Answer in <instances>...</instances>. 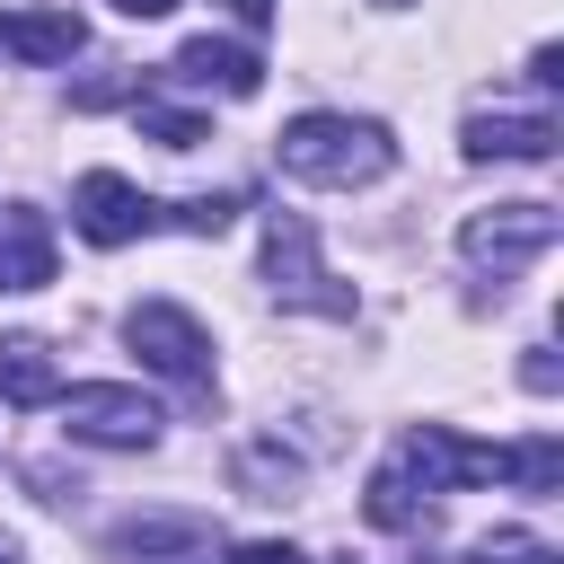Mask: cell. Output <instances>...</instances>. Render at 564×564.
<instances>
[{
	"label": "cell",
	"mask_w": 564,
	"mask_h": 564,
	"mask_svg": "<svg viewBox=\"0 0 564 564\" xmlns=\"http://www.w3.org/2000/svg\"><path fill=\"white\" fill-rule=\"evenodd\" d=\"M467 564H564L546 538H529V529H485L476 546H467Z\"/></svg>",
	"instance_id": "17"
},
{
	"label": "cell",
	"mask_w": 564,
	"mask_h": 564,
	"mask_svg": "<svg viewBox=\"0 0 564 564\" xmlns=\"http://www.w3.org/2000/svg\"><path fill=\"white\" fill-rule=\"evenodd\" d=\"M502 476H511L520 494H564V441H555V432H538V441L502 449Z\"/></svg>",
	"instance_id": "15"
},
{
	"label": "cell",
	"mask_w": 564,
	"mask_h": 564,
	"mask_svg": "<svg viewBox=\"0 0 564 564\" xmlns=\"http://www.w3.org/2000/svg\"><path fill=\"white\" fill-rule=\"evenodd\" d=\"M229 564H308L291 538H247V546H229Z\"/></svg>",
	"instance_id": "20"
},
{
	"label": "cell",
	"mask_w": 564,
	"mask_h": 564,
	"mask_svg": "<svg viewBox=\"0 0 564 564\" xmlns=\"http://www.w3.org/2000/svg\"><path fill=\"white\" fill-rule=\"evenodd\" d=\"M53 282V229L35 203H0V291H44Z\"/></svg>",
	"instance_id": "11"
},
{
	"label": "cell",
	"mask_w": 564,
	"mask_h": 564,
	"mask_svg": "<svg viewBox=\"0 0 564 564\" xmlns=\"http://www.w3.org/2000/svg\"><path fill=\"white\" fill-rule=\"evenodd\" d=\"M335 564H361V555H335Z\"/></svg>",
	"instance_id": "27"
},
{
	"label": "cell",
	"mask_w": 564,
	"mask_h": 564,
	"mask_svg": "<svg viewBox=\"0 0 564 564\" xmlns=\"http://www.w3.org/2000/svg\"><path fill=\"white\" fill-rule=\"evenodd\" d=\"M115 9H123V18H167L176 0H115Z\"/></svg>",
	"instance_id": "23"
},
{
	"label": "cell",
	"mask_w": 564,
	"mask_h": 564,
	"mask_svg": "<svg viewBox=\"0 0 564 564\" xmlns=\"http://www.w3.org/2000/svg\"><path fill=\"white\" fill-rule=\"evenodd\" d=\"M132 123H141L159 150H194V141H212V123H203V115H185V106H159L150 88L132 97Z\"/></svg>",
	"instance_id": "16"
},
{
	"label": "cell",
	"mask_w": 564,
	"mask_h": 564,
	"mask_svg": "<svg viewBox=\"0 0 564 564\" xmlns=\"http://www.w3.org/2000/svg\"><path fill=\"white\" fill-rule=\"evenodd\" d=\"M264 291L282 308H308V317H352V282L326 273L317 229L300 212H264Z\"/></svg>",
	"instance_id": "2"
},
{
	"label": "cell",
	"mask_w": 564,
	"mask_h": 564,
	"mask_svg": "<svg viewBox=\"0 0 564 564\" xmlns=\"http://www.w3.org/2000/svg\"><path fill=\"white\" fill-rule=\"evenodd\" d=\"M361 511H370L379 529H432V494H423L414 476H397V467H379V476H370Z\"/></svg>",
	"instance_id": "14"
},
{
	"label": "cell",
	"mask_w": 564,
	"mask_h": 564,
	"mask_svg": "<svg viewBox=\"0 0 564 564\" xmlns=\"http://www.w3.org/2000/svg\"><path fill=\"white\" fill-rule=\"evenodd\" d=\"M529 79H538V97H555L564 88V44H538L529 53Z\"/></svg>",
	"instance_id": "21"
},
{
	"label": "cell",
	"mask_w": 564,
	"mask_h": 564,
	"mask_svg": "<svg viewBox=\"0 0 564 564\" xmlns=\"http://www.w3.org/2000/svg\"><path fill=\"white\" fill-rule=\"evenodd\" d=\"M238 485H247V502H282V494L300 485V467L273 458V449H247V458H238Z\"/></svg>",
	"instance_id": "18"
},
{
	"label": "cell",
	"mask_w": 564,
	"mask_h": 564,
	"mask_svg": "<svg viewBox=\"0 0 564 564\" xmlns=\"http://www.w3.org/2000/svg\"><path fill=\"white\" fill-rule=\"evenodd\" d=\"M176 79H194V88H220V97H256V88H264V62H256L247 44L194 35V44L176 53Z\"/></svg>",
	"instance_id": "12"
},
{
	"label": "cell",
	"mask_w": 564,
	"mask_h": 564,
	"mask_svg": "<svg viewBox=\"0 0 564 564\" xmlns=\"http://www.w3.org/2000/svg\"><path fill=\"white\" fill-rule=\"evenodd\" d=\"M106 546H115V564H229L220 529L194 511H132V520H115Z\"/></svg>",
	"instance_id": "9"
},
{
	"label": "cell",
	"mask_w": 564,
	"mask_h": 564,
	"mask_svg": "<svg viewBox=\"0 0 564 564\" xmlns=\"http://www.w3.org/2000/svg\"><path fill=\"white\" fill-rule=\"evenodd\" d=\"M273 159H282V176H300V185H335V194H352V185H379L388 167H397V132L379 123V115H291L282 132H273Z\"/></svg>",
	"instance_id": "1"
},
{
	"label": "cell",
	"mask_w": 564,
	"mask_h": 564,
	"mask_svg": "<svg viewBox=\"0 0 564 564\" xmlns=\"http://www.w3.org/2000/svg\"><path fill=\"white\" fill-rule=\"evenodd\" d=\"M555 141H564L555 97H476L458 123L467 159H555Z\"/></svg>",
	"instance_id": "5"
},
{
	"label": "cell",
	"mask_w": 564,
	"mask_h": 564,
	"mask_svg": "<svg viewBox=\"0 0 564 564\" xmlns=\"http://www.w3.org/2000/svg\"><path fill=\"white\" fill-rule=\"evenodd\" d=\"M555 238H564L555 203H494V212H467V229H458V256H467V273H485V282L502 291V282H511L520 264H538Z\"/></svg>",
	"instance_id": "3"
},
{
	"label": "cell",
	"mask_w": 564,
	"mask_h": 564,
	"mask_svg": "<svg viewBox=\"0 0 564 564\" xmlns=\"http://www.w3.org/2000/svg\"><path fill=\"white\" fill-rule=\"evenodd\" d=\"M520 379H529L538 397H555V379H564V370H555V352H546V344H529V361H520Z\"/></svg>",
	"instance_id": "22"
},
{
	"label": "cell",
	"mask_w": 564,
	"mask_h": 564,
	"mask_svg": "<svg viewBox=\"0 0 564 564\" xmlns=\"http://www.w3.org/2000/svg\"><path fill=\"white\" fill-rule=\"evenodd\" d=\"M379 9H405V0H379Z\"/></svg>",
	"instance_id": "26"
},
{
	"label": "cell",
	"mask_w": 564,
	"mask_h": 564,
	"mask_svg": "<svg viewBox=\"0 0 564 564\" xmlns=\"http://www.w3.org/2000/svg\"><path fill=\"white\" fill-rule=\"evenodd\" d=\"M0 397H9V405H53V397H62V370H53V352H44L35 335H9V344H0Z\"/></svg>",
	"instance_id": "13"
},
{
	"label": "cell",
	"mask_w": 564,
	"mask_h": 564,
	"mask_svg": "<svg viewBox=\"0 0 564 564\" xmlns=\"http://www.w3.org/2000/svg\"><path fill=\"white\" fill-rule=\"evenodd\" d=\"M123 344H132L159 379H176L185 397H212V335H203L194 308H176V300H141V308L123 317Z\"/></svg>",
	"instance_id": "4"
},
{
	"label": "cell",
	"mask_w": 564,
	"mask_h": 564,
	"mask_svg": "<svg viewBox=\"0 0 564 564\" xmlns=\"http://www.w3.org/2000/svg\"><path fill=\"white\" fill-rule=\"evenodd\" d=\"M238 18L247 26H273V0H238Z\"/></svg>",
	"instance_id": "24"
},
{
	"label": "cell",
	"mask_w": 564,
	"mask_h": 564,
	"mask_svg": "<svg viewBox=\"0 0 564 564\" xmlns=\"http://www.w3.org/2000/svg\"><path fill=\"white\" fill-rule=\"evenodd\" d=\"M397 476H414L432 502L441 494H458V485H502V449H485V441H458L449 423H414L405 441H397V458H388Z\"/></svg>",
	"instance_id": "7"
},
{
	"label": "cell",
	"mask_w": 564,
	"mask_h": 564,
	"mask_svg": "<svg viewBox=\"0 0 564 564\" xmlns=\"http://www.w3.org/2000/svg\"><path fill=\"white\" fill-rule=\"evenodd\" d=\"M167 220H176V229H194V238H220V229L238 220V194H194V203H176Z\"/></svg>",
	"instance_id": "19"
},
{
	"label": "cell",
	"mask_w": 564,
	"mask_h": 564,
	"mask_svg": "<svg viewBox=\"0 0 564 564\" xmlns=\"http://www.w3.org/2000/svg\"><path fill=\"white\" fill-rule=\"evenodd\" d=\"M0 564H18V546H9V538H0Z\"/></svg>",
	"instance_id": "25"
},
{
	"label": "cell",
	"mask_w": 564,
	"mask_h": 564,
	"mask_svg": "<svg viewBox=\"0 0 564 564\" xmlns=\"http://www.w3.org/2000/svg\"><path fill=\"white\" fill-rule=\"evenodd\" d=\"M79 44H88V26H79L70 0H26V9L0 18V53L9 62H70Z\"/></svg>",
	"instance_id": "10"
},
{
	"label": "cell",
	"mask_w": 564,
	"mask_h": 564,
	"mask_svg": "<svg viewBox=\"0 0 564 564\" xmlns=\"http://www.w3.org/2000/svg\"><path fill=\"white\" fill-rule=\"evenodd\" d=\"M70 220H79V238L88 247H132V238H150L159 220H167V203H150L132 176H115V167H88L79 185H70Z\"/></svg>",
	"instance_id": "8"
},
{
	"label": "cell",
	"mask_w": 564,
	"mask_h": 564,
	"mask_svg": "<svg viewBox=\"0 0 564 564\" xmlns=\"http://www.w3.org/2000/svg\"><path fill=\"white\" fill-rule=\"evenodd\" d=\"M53 405H62V432H70V441H88V449H150V441H159V423H167L141 388H115V379L62 388Z\"/></svg>",
	"instance_id": "6"
}]
</instances>
